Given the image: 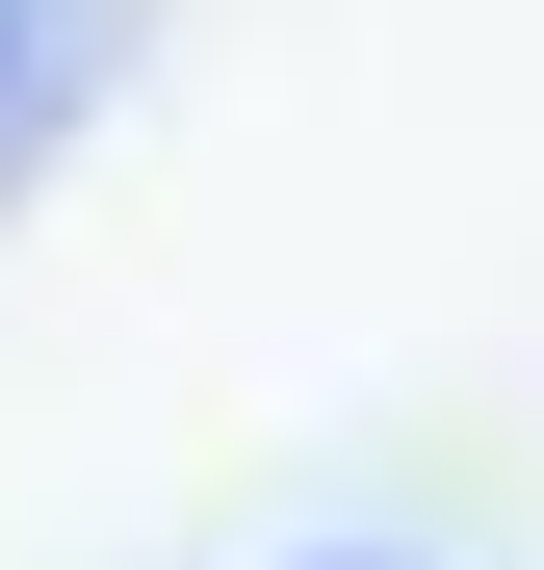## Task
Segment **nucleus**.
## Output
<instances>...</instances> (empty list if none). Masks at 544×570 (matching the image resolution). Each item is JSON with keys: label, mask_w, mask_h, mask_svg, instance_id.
I'll list each match as a JSON object with an SVG mask.
<instances>
[{"label": "nucleus", "mask_w": 544, "mask_h": 570, "mask_svg": "<svg viewBox=\"0 0 544 570\" xmlns=\"http://www.w3.org/2000/svg\"><path fill=\"white\" fill-rule=\"evenodd\" d=\"M0 130H27V0H0Z\"/></svg>", "instance_id": "obj_1"}, {"label": "nucleus", "mask_w": 544, "mask_h": 570, "mask_svg": "<svg viewBox=\"0 0 544 570\" xmlns=\"http://www.w3.org/2000/svg\"><path fill=\"white\" fill-rule=\"evenodd\" d=\"M337 570H415V544H337Z\"/></svg>", "instance_id": "obj_2"}]
</instances>
